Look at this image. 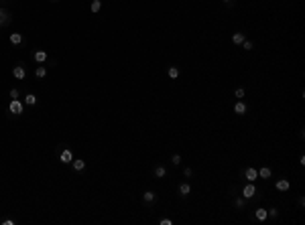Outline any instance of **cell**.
<instances>
[{
    "instance_id": "obj_8",
    "label": "cell",
    "mask_w": 305,
    "mask_h": 225,
    "mask_svg": "<svg viewBox=\"0 0 305 225\" xmlns=\"http://www.w3.org/2000/svg\"><path fill=\"white\" fill-rule=\"evenodd\" d=\"M246 179L250 181V183L256 181V179H259V170H256V168H246Z\"/></svg>"
},
{
    "instance_id": "obj_23",
    "label": "cell",
    "mask_w": 305,
    "mask_h": 225,
    "mask_svg": "<svg viewBox=\"0 0 305 225\" xmlns=\"http://www.w3.org/2000/svg\"><path fill=\"white\" fill-rule=\"evenodd\" d=\"M10 97L12 99H19V89H10Z\"/></svg>"
},
{
    "instance_id": "obj_16",
    "label": "cell",
    "mask_w": 305,
    "mask_h": 225,
    "mask_svg": "<svg viewBox=\"0 0 305 225\" xmlns=\"http://www.w3.org/2000/svg\"><path fill=\"white\" fill-rule=\"evenodd\" d=\"M143 201H144V203H153V201H155V193H153V191H147V193L143 195Z\"/></svg>"
},
{
    "instance_id": "obj_26",
    "label": "cell",
    "mask_w": 305,
    "mask_h": 225,
    "mask_svg": "<svg viewBox=\"0 0 305 225\" xmlns=\"http://www.w3.org/2000/svg\"><path fill=\"white\" fill-rule=\"evenodd\" d=\"M179 162H181V156H179V154H175V156H173V164H179Z\"/></svg>"
},
{
    "instance_id": "obj_22",
    "label": "cell",
    "mask_w": 305,
    "mask_h": 225,
    "mask_svg": "<svg viewBox=\"0 0 305 225\" xmlns=\"http://www.w3.org/2000/svg\"><path fill=\"white\" fill-rule=\"evenodd\" d=\"M242 45H244V51H250V49H252V43H250V41H244Z\"/></svg>"
},
{
    "instance_id": "obj_7",
    "label": "cell",
    "mask_w": 305,
    "mask_h": 225,
    "mask_svg": "<svg viewBox=\"0 0 305 225\" xmlns=\"http://www.w3.org/2000/svg\"><path fill=\"white\" fill-rule=\"evenodd\" d=\"M234 112H236L238 116H244V114H246V103H244L242 99H240V102L234 106Z\"/></svg>"
},
{
    "instance_id": "obj_11",
    "label": "cell",
    "mask_w": 305,
    "mask_h": 225,
    "mask_svg": "<svg viewBox=\"0 0 305 225\" xmlns=\"http://www.w3.org/2000/svg\"><path fill=\"white\" fill-rule=\"evenodd\" d=\"M10 43H12V45H20V43H23V34H20V33H12L10 34Z\"/></svg>"
},
{
    "instance_id": "obj_30",
    "label": "cell",
    "mask_w": 305,
    "mask_h": 225,
    "mask_svg": "<svg viewBox=\"0 0 305 225\" xmlns=\"http://www.w3.org/2000/svg\"><path fill=\"white\" fill-rule=\"evenodd\" d=\"M53 2H57V0H53Z\"/></svg>"
},
{
    "instance_id": "obj_9",
    "label": "cell",
    "mask_w": 305,
    "mask_h": 225,
    "mask_svg": "<svg viewBox=\"0 0 305 225\" xmlns=\"http://www.w3.org/2000/svg\"><path fill=\"white\" fill-rule=\"evenodd\" d=\"M254 217L259 219V221H264V219L269 217V213H267V209H263V207H260V209H256V213H254Z\"/></svg>"
},
{
    "instance_id": "obj_24",
    "label": "cell",
    "mask_w": 305,
    "mask_h": 225,
    "mask_svg": "<svg viewBox=\"0 0 305 225\" xmlns=\"http://www.w3.org/2000/svg\"><path fill=\"white\" fill-rule=\"evenodd\" d=\"M236 97H238V99H242V97H244V89H242V87L236 89Z\"/></svg>"
},
{
    "instance_id": "obj_28",
    "label": "cell",
    "mask_w": 305,
    "mask_h": 225,
    "mask_svg": "<svg viewBox=\"0 0 305 225\" xmlns=\"http://www.w3.org/2000/svg\"><path fill=\"white\" fill-rule=\"evenodd\" d=\"M244 205V199H236V207H242Z\"/></svg>"
},
{
    "instance_id": "obj_10",
    "label": "cell",
    "mask_w": 305,
    "mask_h": 225,
    "mask_svg": "<svg viewBox=\"0 0 305 225\" xmlns=\"http://www.w3.org/2000/svg\"><path fill=\"white\" fill-rule=\"evenodd\" d=\"M71 166H74V170L81 172V170H84V168H85V162L81 160V158H79V160H71Z\"/></svg>"
},
{
    "instance_id": "obj_20",
    "label": "cell",
    "mask_w": 305,
    "mask_h": 225,
    "mask_svg": "<svg viewBox=\"0 0 305 225\" xmlns=\"http://www.w3.org/2000/svg\"><path fill=\"white\" fill-rule=\"evenodd\" d=\"M259 176H263V179H269V176H270V168H267V166H264V168H260Z\"/></svg>"
},
{
    "instance_id": "obj_1",
    "label": "cell",
    "mask_w": 305,
    "mask_h": 225,
    "mask_svg": "<svg viewBox=\"0 0 305 225\" xmlns=\"http://www.w3.org/2000/svg\"><path fill=\"white\" fill-rule=\"evenodd\" d=\"M8 110H10V114L20 116V114H23V103H20L19 99H12V102H10V106H8Z\"/></svg>"
},
{
    "instance_id": "obj_21",
    "label": "cell",
    "mask_w": 305,
    "mask_h": 225,
    "mask_svg": "<svg viewBox=\"0 0 305 225\" xmlns=\"http://www.w3.org/2000/svg\"><path fill=\"white\" fill-rule=\"evenodd\" d=\"M35 75H37V77H45V75H47V69H45V67H37Z\"/></svg>"
},
{
    "instance_id": "obj_18",
    "label": "cell",
    "mask_w": 305,
    "mask_h": 225,
    "mask_svg": "<svg viewBox=\"0 0 305 225\" xmlns=\"http://www.w3.org/2000/svg\"><path fill=\"white\" fill-rule=\"evenodd\" d=\"M155 175H157L159 179H163V176L167 175V168L165 166H157V168H155Z\"/></svg>"
},
{
    "instance_id": "obj_15",
    "label": "cell",
    "mask_w": 305,
    "mask_h": 225,
    "mask_svg": "<svg viewBox=\"0 0 305 225\" xmlns=\"http://www.w3.org/2000/svg\"><path fill=\"white\" fill-rule=\"evenodd\" d=\"M25 103H27V106H35V103H37V96H35V93H29V96L25 97Z\"/></svg>"
},
{
    "instance_id": "obj_29",
    "label": "cell",
    "mask_w": 305,
    "mask_h": 225,
    "mask_svg": "<svg viewBox=\"0 0 305 225\" xmlns=\"http://www.w3.org/2000/svg\"><path fill=\"white\" fill-rule=\"evenodd\" d=\"M224 2H230V0H224Z\"/></svg>"
},
{
    "instance_id": "obj_4",
    "label": "cell",
    "mask_w": 305,
    "mask_h": 225,
    "mask_svg": "<svg viewBox=\"0 0 305 225\" xmlns=\"http://www.w3.org/2000/svg\"><path fill=\"white\" fill-rule=\"evenodd\" d=\"M254 193H256L254 185H246V187L242 189V195H244V199H250V197H254Z\"/></svg>"
},
{
    "instance_id": "obj_19",
    "label": "cell",
    "mask_w": 305,
    "mask_h": 225,
    "mask_svg": "<svg viewBox=\"0 0 305 225\" xmlns=\"http://www.w3.org/2000/svg\"><path fill=\"white\" fill-rule=\"evenodd\" d=\"M169 77H171V79H177V77H179V69L177 67H169Z\"/></svg>"
},
{
    "instance_id": "obj_17",
    "label": "cell",
    "mask_w": 305,
    "mask_h": 225,
    "mask_svg": "<svg viewBox=\"0 0 305 225\" xmlns=\"http://www.w3.org/2000/svg\"><path fill=\"white\" fill-rule=\"evenodd\" d=\"M92 12H100V8H102V0H92Z\"/></svg>"
},
{
    "instance_id": "obj_12",
    "label": "cell",
    "mask_w": 305,
    "mask_h": 225,
    "mask_svg": "<svg viewBox=\"0 0 305 225\" xmlns=\"http://www.w3.org/2000/svg\"><path fill=\"white\" fill-rule=\"evenodd\" d=\"M287 189H289V181L287 179L277 181V191H287Z\"/></svg>"
},
{
    "instance_id": "obj_14",
    "label": "cell",
    "mask_w": 305,
    "mask_h": 225,
    "mask_svg": "<svg viewBox=\"0 0 305 225\" xmlns=\"http://www.w3.org/2000/svg\"><path fill=\"white\" fill-rule=\"evenodd\" d=\"M232 41H234L236 45H242V43L246 41V39H244V34H242V33H234V37H232Z\"/></svg>"
},
{
    "instance_id": "obj_5",
    "label": "cell",
    "mask_w": 305,
    "mask_h": 225,
    "mask_svg": "<svg viewBox=\"0 0 305 225\" xmlns=\"http://www.w3.org/2000/svg\"><path fill=\"white\" fill-rule=\"evenodd\" d=\"M10 23V14H8V10H4V8H0V27H4V24Z\"/></svg>"
},
{
    "instance_id": "obj_25",
    "label": "cell",
    "mask_w": 305,
    "mask_h": 225,
    "mask_svg": "<svg viewBox=\"0 0 305 225\" xmlns=\"http://www.w3.org/2000/svg\"><path fill=\"white\" fill-rule=\"evenodd\" d=\"M267 213L270 215V217H277V213H279V211H277V209H269V211H267Z\"/></svg>"
},
{
    "instance_id": "obj_27",
    "label": "cell",
    "mask_w": 305,
    "mask_h": 225,
    "mask_svg": "<svg viewBox=\"0 0 305 225\" xmlns=\"http://www.w3.org/2000/svg\"><path fill=\"white\" fill-rule=\"evenodd\" d=\"M161 225H173V221L171 219H161Z\"/></svg>"
},
{
    "instance_id": "obj_3",
    "label": "cell",
    "mask_w": 305,
    "mask_h": 225,
    "mask_svg": "<svg viewBox=\"0 0 305 225\" xmlns=\"http://www.w3.org/2000/svg\"><path fill=\"white\" fill-rule=\"evenodd\" d=\"M59 160L61 162H65V164H71V160H74V154H71V150H63L61 154H59Z\"/></svg>"
},
{
    "instance_id": "obj_6",
    "label": "cell",
    "mask_w": 305,
    "mask_h": 225,
    "mask_svg": "<svg viewBox=\"0 0 305 225\" xmlns=\"http://www.w3.org/2000/svg\"><path fill=\"white\" fill-rule=\"evenodd\" d=\"M33 59H35L37 63H45L47 61V53L45 51H35V53H33Z\"/></svg>"
},
{
    "instance_id": "obj_13",
    "label": "cell",
    "mask_w": 305,
    "mask_h": 225,
    "mask_svg": "<svg viewBox=\"0 0 305 225\" xmlns=\"http://www.w3.org/2000/svg\"><path fill=\"white\" fill-rule=\"evenodd\" d=\"M189 191H191V187L187 183H181V185H179V193H181V197H187Z\"/></svg>"
},
{
    "instance_id": "obj_2",
    "label": "cell",
    "mask_w": 305,
    "mask_h": 225,
    "mask_svg": "<svg viewBox=\"0 0 305 225\" xmlns=\"http://www.w3.org/2000/svg\"><path fill=\"white\" fill-rule=\"evenodd\" d=\"M12 75L16 77V79H25V75H27V71H25V67H23V63H19L14 69H12Z\"/></svg>"
}]
</instances>
